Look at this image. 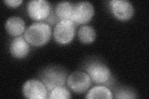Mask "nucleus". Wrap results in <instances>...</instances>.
<instances>
[{
  "mask_svg": "<svg viewBox=\"0 0 149 99\" xmlns=\"http://www.w3.org/2000/svg\"><path fill=\"white\" fill-rule=\"evenodd\" d=\"M73 6L68 1L60 2L55 6V15L60 21H72Z\"/></svg>",
  "mask_w": 149,
  "mask_h": 99,
  "instance_id": "obj_12",
  "label": "nucleus"
},
{
  "mask_svg": "<svg viewBox=\"0 0 149 99\" xmlns=\"http://www.w3.org/2000/svg\"><path fill=\"white\" fill-rule=\"evenodd\" d=\"M29 44L23 37H16L12 40L10 45V52L15 58H24L29 53Z\"/></svg>",
  "mask_w": 149,
  "mask_h": 99,
  "instance_id": "obj_10",
  "label": "nucleus"
},
{
  "mask_svg": "<svg viewBox=\"0 0 149 99\" xmlns=\"http://www.w3.org/2000/svg\"><path fill=\"white\" fill-rule=\"evenodd\" d=\"M75 32V24L73 21H60L54 28V37L57 43L65 45L72 41Z\"/></svg>",
  "mask_w": 149,
  "mask_h": 99,
  "instance_id": "obj_3",
  "label": "nucleus"
},
{
  "mask_svg": "<svg viewBox=\"0 0 149 99\" xmlns=\"http://www.w3.org/2000/svg\"><path fill=\"white\" fill-rule=\"evenodd\" d=\"M68 87L76 93H83L90 88L91 79L88 73L77 71L72 73L67 79Z\"/></svg>",
  "mask_w": 149,
  "mask_h": 99,
  "instance_id": "obj_5",
  "label": "nucleus"
},
{
  "mask_svg": "<svg viewBox=\"0 0 149 99\" xmlns=\"http://www.w3.org/2000/svg\"><path fill=\"white\" fill-rule=\"evenodd\" d=\"M111 10L113 15L120 21H127L134 13L132 3L127 0H113L110 3Z\"/></svg>",
  "mask_w": 149,
  "mask_h": 99,
  "instance_id": "obj_9",
  "label": "nucleus"
},
{
  "mask_svg": "<svg viewBox=\"0 0 149 99\" xmlns=\"http://www.w3.org/2000/svg\"><path fill=\"white\" fill-rule=\"evenodd\" d=\"M95 14L93 4L88 1H82L74 4L72 21L75 24H84L91 21Z\"/></svg>",
  "mask_w": 149,
  "mask_h": 99,
  "instance_id": "obj_6",
  "label": "nucleus"
},
{
  "mask_svg": "<svg viewBox=\"0 0 149 99\" xmlns=\"http://www.w3.org/2000/svg\"><path fill=\"white\" fill-rule=\"evenodd\" d=\"M4 3H6L8 6L12 8H16L20 6L22 3V0H4Z\"/></svg>",
  "mask_w": 149,
  "mask_h": 99,
  "instance_id": "obj_17",
  "label": "nucleus"
},
{
  "mask_svg": "<svg viewBox=\"0 0 149 99\" xmlns=\"http://www.w3.org/2000/svg\"><path fill=\"white\" fill-rule=\"evenodd\" d=\"M26 24L23 19L19 16L9 17L5 24L6 30L9 35L14 37L20 36L24 32Z\"/></svg>",
  "mask_w": 149,
  "mask_h": 99,
  "instance_id": "obj_11",
  "label": "nucleus"
},
{
  "mask_svg": "<svg viewBox=\"0 0 149 99\" xmlns=\"http://www.w3.org/2000/svg\"><path fill=\"white\" fill-rule=\"evenodd\" d=\"M71 97L70 92L63 86H58L52 89L49 97V98H70Z\"/></svg>",
  "mask_w": 149,
  "mask_h": 99,
  "instance_id": "obj_15",
  "label": "nucleus"
},
{
  "mask_svg": "<svg viewBox=\"0 0 149 99\" xmlns=\"http://www.w3.org/2000/svg\"><path fill=\"white\" fill-rule=\"evenodd\" d=\"M135 94L130 91L125 90H119L116 93L115 98H136Z\"/></svg>",
  "mask_w": 149,
  "mask_h": 99,
  "instance_id": "obj_16",
  "label": "nucleus"
},
{
  "mask_svg": "<svg viewBox=\"0 0 149 99\" xmlns=\"http://www.w3.org/2000/svg\"><path fill=\"white\" fill-rule=\"evenodd\" d=\"M40 77L49 91L58 86H63L67 79V73L59 66H50L41 72Z\"/></svg>",
  "mask_w": 149,
  "mask_h": 99,
  "instance_id": "obj_2",
  "label": "nucleus"
},
{
  "mask_svg": "<svg viewBox=\"0 0 149 99\" xmlns=\"http://www.w3.org/2000/svg\"><path fill=\"white\" fill-rule=\"evenodd\" d=\"M47 89L41 81L31 79L26 81L22 87L25 97L30 99H44L47 98Z\"/></svg>",
  "mask_w": 149,
  "mask_h": 99,
  "instance_id": "obj_8",
  "label": "nucleus"
},
{
  "mask_svg": "<svg viewBox=\"0 0 149 99\" xmlns=\"http://www.w3.org/2000/svg\"><path fill=\"white\" fill-rule=\"evenodd\" d=\"M52 29L49 24L45 22H35L26 30L24 38L26 41L34 46H42L50 39Z\"/></svg>",
  "mask_w": 149,
  "mask_h": 99,
  "instance_id": "obj_1",
  "label": "nucleus"
},
{
  "mask_svg": "<svg viewBox=\"0 0 149 99\" xmlns=\"http://www.w3.org/2000/svg\"><path fill=\"white\" fill-rule=\"evenodd\" d=\"M91 81L96 84H104L111 77V71L108 66L98 61H94L88 64L86 68Z\"/></svg>",
  "mask_w": 149,
  "mask_h": 99,
  "instance_id": "obj_7",
  "label": "nucleus"
},
{
  "mask_svg": "<svg viewBox=\"0 0 149 99\" xmlns=\"http://www.w3.org/2000/svg\"><path fill=\"white\" fill-rule=\"evenodd\" d=\"M96 31L90 26H83L78 30V39L83 44H91L96 39Z\"/></svg>",
  "mask_w": 149,
  "mask_h": 99,
  "instance_id": "obj_14",
  "label": "nucleus"
},
{
  "mask_svg": "<svg viewBox=\"0 0 149 99\" xmlns=\"http://www.w3.org/2000/svg\"><path fill=\"white\" fill-rule=\"evenodd\" d=\"M86 98H113V93L109 89L104 86L93 87L88 91Z\"/></svg>",
  "mask_w": 149,
  "mask_h": 99,
  "instance_id": "obj_13",
  "label": "nucleus"
},
{
  "mask_svg": "<svg viewBox=\"0 0 149 99\" xmlns=\"http://www.w3.org/2000/svg\"><path fill=\"white\" fill-rule=\"evenodd\" d=\"M27 11L33 20L45 21L50 15L51 6L45 0H32L27 4Z\"/></svg>",
  "mask_w": 149,
  "mask_h": 99,
  "instance_id": "obj_4",
  "label": "nucleus"
}]
</instances>
